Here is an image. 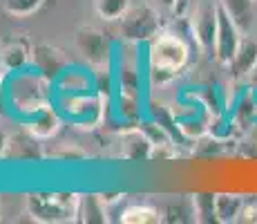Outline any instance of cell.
Instances as JSON below:
<instances>
[{
	"label": "cell",
	"instance_id": "cell-25",
	"mask_svg": "<svg viewBox=\"0 0 257 224\" xmlns=\"http://www.w3.org/2000/svg\"><path fill=\"white\" fill-rule=\"evenodd\" d=\"M7 148H9V134L5 130H0V159H5V155H7Z\"/></svg>",
	"mask_w": 257,
	"mask_h": 224
},
{
	"label": "cell",
	"instance_id": "cell-18",
	"mask_svg": "<svg viewBox=\"0 0 257 224\" xmlns=\"http://www.w3.org/2000/svg\"><path fill=\"white\" fill-rule=\"evenodd\" d=\"M130 7H132V0H94V12L105 23L121 21Z\"/></svg>",
	"mask_w": 257,
	"mask_h": 224
},
{
	"label": "cell",
	"instance_id": "cell-30",
	"mask_svg": "<svg viewBox=\"0 0 257 224\" xmlns=\"http://www.w3.org/2000/svg\"><path fill=\"white\" fill-rule=\"evenodd\" d=\"M255 3H257V0H255Z\"/></svg>",
	"mask_w": 257,
	"mask_h": 224
},
{
	"label": "cell",
	"instance_id": "cell-2",
	"mask_svg": "<svg viewBox=\"0 0 257 224\" xmlns=\"http://www.w3.org/2000/svg\"><path fill=\"white\" fill-rule=\"evenodd\" d=\"M52 90L54 81L41 74L38 69H21L14 72L7 83V99L9 106L23 119L32 117L43 108L52 106Z\"/></svg>",
	"mask_w": 257,
	"mask_h": 224
},
{
	"label": "cell",
	"instance_id": "cell-11",
	"mask_svg": "<svg viewBox=\"0 0 257 224\" xmlns=\"http://www.w3.org/2000/svg\"><path fill=\"white\" fill-rule=\"evenodd\" d=\"M228 67H230L233 79H237V81L246 79V81H248L250 74L257 69V38L241 36V43H239V47H237V52H235Z\"/></svg>",
	"mask_w": 257,
	"mask_h": 224
},
{
	"label": "cell",
	"instance_id": "cell-20",
	"mask_svg": "<svg viewBox=\"0 0 257 224\" xmlns=\"http://www.w3.org/2000/svg\"><path fill=\"white\" fill-rule=\"evenodd\" d=\"M219 3L230 12V16L237 21L241 32H248L250 23H253V3L255 0H219Z\"/></svg>",
	"mask_w": 257,
	"mask_h": 224
},
{
	"label": "cell",
	"instance_id": "cell-29",
	"mask_svg": "<svg viewBox=\"0 0 257 224\" xmlns=\"http://www.w3.org/2000/svg\"><path fill=\"white\" fill-rule=\"evenodd\" d=\"M0 215H3V197H0Z\"/></svg>",
	"mask_w": 257,
	"mask_h": 224
},
{
	"label": "cell",
	"instance_id": "cell-24",
	"mask_svg": "<svg viewBox=\"0 0 257 224\" xmlns=\"http://www.w3.org/2000/svg\"><path fill=\"white\" fill-rule=\"evenodd\" d=\"M152 5H155L157 9H161V12H175L179 0H152Z\"/></svg>",
	"mask_w": 257,
	"mask_h": 224
},
{
	"label": "cell",
	"instance_id": "cell-21",
	"mask_svg": "<svg viewBox=\"0 0 257 224\" xmlns=\"http://www.w3.org/2000/svg\"><path fill=\"white\" fill-rule=\"evenodd\" d=\"M45 5V0H5V14L9 18H29L36 12H41V7Z\"/></svg>",
	"mask_w": 257,
	"mask_h": 224
},
{
	"label": "cell",
	"instance_id": "cell-3",
	"mask_svg": "<svg viewBox=\"0 0 257 224\" xmlns=\"http://www.w3.org/2000/svg\"><path fill=\"white\" fill-rule=\"evenodd\" d=\"M78 193H29L25 197L27 215L41 224L78 222Z\"/></svg>",
	"mask_w": 257,
	"mask_h": 224
},
{
	"label": "cell",
	"instance_id": "cell-17",
	"mask_svg": "<svg viewBox=\"0 0 257 224\" xmlns=\"http://www.w3.org/2000/svg\"><path fill=\"white\" fill-rule=\"evenodd\" d=\"M164 217L157 211L155 206H148V204H132V206L123 208L118 222L123 224H159Z\"/></svg>",
	"mask_w": 257,
	"mask_h": 224
},
{
	"label": "cell",
	"instance_id": "cell-28",
	"mask_svg": "<svg viewBox=\"0 0 257 224\" xmlns=\"http://www.w3.org/2000/svg\"><path fill=\"white\" fill-rule=\"evenodd\" d=\"M248 81H250V83H253V86L257 88V69H255L253 74H250V79H248Z\"/></svg>",
	"mask_w": 257,
	"mask_h": 224
},
{
	"label": "cell",
	"instance_id": "cell-10",
	"mask_svg": "<svg viewBox=\"0 0 257 224\" xmlns=\"http://www.w3.org/2000/svg\"><path fill=\"white\" fill-rule=\"evenodd\" d=\"M25 130L32 137L41 139V141H47V139L56 137L58 130H61V114L56 112L54 106H47L25 119Z\"/></svg>",
	"mask_w": 257,
	"mask_h": 224
},
{
	"label": "cell",
	"instance_id": "cell-19",
	"mask_svg": "<svg viewBox=\"0 0 257 224\" xmlns=\"http://www.w3.org/2000/svg\"><path fill=\"white\" fill-rule=\"evenodd\" d=\"M139 88H141V74H139L137 63L123 61L121 69H118V94L139 97Z\"/></svg>",
	"mask_w": 257,
	"mask_h": 224
},
{
	"label": "cell",
	"instance_id": "cell-26",
	"mask_svg": "<svg viewBox=\"0 0 257 224\" xmlns=\"http://www.w3.org/2000/svg\"><path fill=\"white\" fill-rule=\"evenodd\" d=\"M98 197H101V202L107 206V204H114V202H118L123 195H121V193H107V195L103 193V195H98Z\"/></svg>",
	"mask_w": 257,
	"mask_h": 224
},
{
	"label": "cell",
	"instance_id": "cell-23",
	"mask_svg": "<svg viewBox=\"0 0 257 224\" xmlns=\"http://www.w3.org/2000/svg\"><path fill=\"white\" fill-rule=\"evenodd\" d=\"M52 159H58V162H83V159H87V153L76 143H61L52 153Z\"/></svg>",
	"mask_w": 257,
	"mask_h": 224
},
{
	"label": "cell",
	"instance_id": "cell-4",
	"mask_svg": "<svg viewBox=\"0 0 257 224\" xmlns=\"http://www.w3.org/2000/svg\"><path fill=\"white\" fill-rule=\"evenodd\" d=\"M118 32H121L123 41L127 43H150L152 38L164 32L161 9H157L155 5L130 7L125 16L118 21Z\"/></svg>",
	"mask_w": 257,
	"mask_h": 224
},
{
	"label": "cell",
	"instance_id": "cell-6",
	"mask_svg": "<svg viewBox=\"0 0 257 224\" xmlns=\"http://www.w3.org/2000/svg\"><path fill=\"white\" fill-rule=\"evenodd\" d=\"M74 47L83 56V61L92 67V72H103L110 69L112 61V45L105 32H101L98 27L85 25L78 27L74 34Z\"/></svg>",
	"mask_w": 257,
	"mask_h": 224
},
{
	"label": "cell",
	"instance_id": "cell-8",
	"mask_svg": "<svg viewBox=\"0 0 257 224\" xmlns=\"http://www.w3.org/2000/svg\"><path fill=\"white\" fill-rule=\"evenodd\" d=\"M190 32L201 52L215 54V34H217V3H201L190 14Z\"/></svg>",
	"mask_w": 257,
	"mask_h": 224
},
{
	"label": "cell",
	"instance_id": "cell-16",
	"mask_svg": "<svg viewBox=\"0 0 257 224\" xmlns=\"http://www.w3.org/2000/svg\"><path fill=\"white\" fill-rule=\"evenodd\" d=\"M244 200L239 195L233 193H217L215 195V215L217 222H237L239 220V213L244 208Z\"/></svg>",
	"mask_w": 257,
	"mask_h": 224
},
{
	"label": "cell",
	"instance_id": "cell-13",
	"mask_svg": "<svg viewBox=\"0 0 257 224\" xmlns=\"http://www.w3.org/2000/svg\"><path fill=\"white\" fill-rule=\"evenodd\" d=\"M0 65L9 72H21L27 65H32V45L25 38L14 36L0 47Z\"/></svg>",
	"mask_w": 257,
	"mask_h": 224
},
{
	"label": "cell",
	"instance_id": "cell-5",
	"mask_svg": "<svg viewBox=\"0 0 257 224\" xmlns=\"http://www.w3.org/2000/svg\"><path fill=\"white\" fill-rule=\"evenodd\" d=\"M58 108L83 130L101 126L105 114V97L98 92L87 94H58Z\"/></svg>",
	"mask_w": 257,
	"mask_h": 224
},
{
	"label": "cell",
	"instance_id": "cell-14",
	"mask_svg": "<svg viewBox=\"0 0 257 224\" xmlns=\"http://www.w3.org/2000/svg\"><path fill=\"white\" fill-rule=\"evenodd\" d=\"M5 159H16V162H41L45 159V153L41 148V139L32 137L27 130L16 137H9V148Z\"/></svg>",
	"mask_w": 257,
	"mask_h": 224
},
{
	"label": "cell",
	"instance_id": "cell-1",
	"mask_svg": "<svg viewBox=\"0 0 257 224\" xmlns=\"http://www.w3.org/2000/svg\"><path fill=\"white\" fill-rule=\"evenodd\" d=\"M190 63V45L184 36L172 32H161L155 36L148 47V77L152 86H164V83L177 79L186 65Z\"/></svg>",
	"mask_w": 257,
	"mask_h": 224
},
{
	"label": "cell",
	"instance_id": "cell-9",
	"mask_svg": "<svg viewBox=\"0 0 257 224\" xmlns=\"http://www.w3.org/2000/svg\"><path fill=\"white\" fill-rule=\"evenodd\" d=\"M32 67L38 69L41 74H45L52 81H56L70 67V56L65 54V49L56 47V45L38 43L32 47Z\"/></svg>",
	"mask_w": 257,
	"mask_h": 224
},
{
	"label": "cell",
	"instance_id": "cell-22",
	"mask_svg": "<svg viewBox=\"0 0 257 224\" xmlns=\"http://www.w3.org/2000/svg\"><path fill=\"white\" fill-rule=\"evenodd\" d=\"M192 215L197 222H217L215 215V195L210 193H199L192 197Z\"/></svg>",
	"mask_w": 257,
	"mask_h": 224
},
{
	"label": "cell",
	"instance_id": "cell-12",
	"mask_svg": "<svg viewBox=\"0 0 257 224\" xmlns=\"http://www.w3.org/2000/svg\"><path fill=\"white\" fill-rule=\"evenodd\" d=\"M152 139L143 128H130L121 132V155L130 162H141V159H152Z\"/></svg>",
	"mask_w": 257,
	"mask_h": 224
},
{
	"label": "cell",
	"instance_id": "cell-15",
	"mask_svg": "<svg viewBox=\"0 0 257 224\" xmlns=\"http://www.w3.org/2000/svg\"><path fill=\"white\" fill-rule=\"evenodd\" d=\"M58 94H87V92H96L94 88V74H85L81 69L67 67L61 77L54 81Z\"/></svg>",
	"mask_w": 257,
	"mask_h": 224
},
{
	"label": "cell",
	"instance_id": "cell-7",
	"mask_svg": "<svg viewBox=\"0 0 257 224\" xmlns=\"http://www.w3.org/2000/svg\"><path fill=\"white\" fill-rule=\"evenodd\" d=\"M241 36H244L241 27L230 16L228 9L217 0V34H215V54L212 56H215V61L219 65H226V67L230 65L237 47L241 43Z\"/></svg>",
	"mask_w": 257,
	"mask_h": 224
},
{
	"label": "cell",
	"instance_id": "cell-27",
	"mask_svg": "<svg viewBox=\"0 0 257 224\" xmlns=\"http://www.w3.org/2000/svg\"><path fill=\"white\" fill-rule=\"evenodd\" d=\"M9 74H12V72H9L7 67L0 65V94H3V90L7 88V79H9Z\"/></svg>",
	"mask_w": 257,
	"mask_h": 224
}]
</instances>
